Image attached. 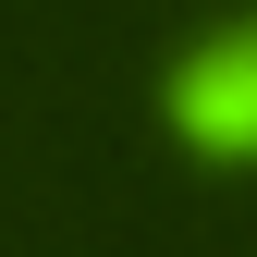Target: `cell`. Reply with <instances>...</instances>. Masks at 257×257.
I'll use <instances>...</instances> for the list:
<instances>
[{
    "instance_id": "obj_1",
    "label": "cell",
    "mask_w": 257,
    "mask_h": 257,
    "mask_svg": "<svg viewBox=\"0 0 257 257\" xmlns=\"http://www.w3.org/2000/svg\"><path fill=\"white\" fill-rule=\"evenodd\" d=\"M172 135L208 159V172H233L245 135H257V49H245V25H220V37L172 74Z\"/></svg>"
}]
</instances>
